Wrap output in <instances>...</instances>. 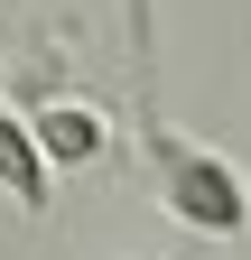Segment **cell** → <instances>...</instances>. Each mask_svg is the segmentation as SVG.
I'll return each mask as SVG.
<instances>
[{
  "instance_id": "cell-2",
  "label": "cell",
  "mask_w": 251,
  "mask_h": 260,
  "mask_svg": "<svg viewBox=\"0 0 251 260\" xmlns=\"http://www.w3.org/2000/svg\"><path fill=\"white\" fill-rule=\"evenodd\" d=\"M19 121H28V140H38L47 177H56V168H93V158L112 149V121L93 112V103H28Z\"/></svg>"
},
{
  "instance_id": "cell-1",
  "label": "cell",
  "mask_w": 251,
  "mask_h": 260,
  "mask_svg": "<svg viewBox=\"0 0 251 260\" xmlns=\"http://www.w3.org/2000/svg\"><path fill=\"white\" fill-rule=\"evenodd\" d=\"M140 177L159 195V214L196 242H242L251 233V177L242 158H224L214 140H186V130L159 112V93L140 103Z\"/></svg>"
}]
</instances>
